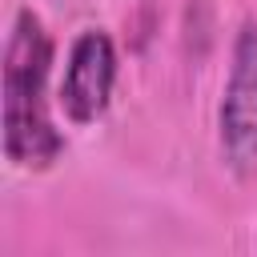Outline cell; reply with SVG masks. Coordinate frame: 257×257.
Segmentation results:
<instances>
[{
	"label": "cell",
	"mask_w": 257,
	"mask_h": 257,
	"mask_svg": "<svg viewBox=\"0 0 257 257\" xmlns=\"http://www.w3.org/2000/svg\"><path fill=\"white\" fill-rule=\"evenodd\" d=\"M217 141L237 177L257 173V20H245L233 36L229 76L217 104Z\"/></svg>",
	"instance_id": "2"
},
{
	"label": "cell",
	"mask_w": 257,
	"mask_h": 257,
	"mask_svg": "<svg viewBox=\"0 0 257 257\" xmlns=\"http://www.w3.org/2000/svg\"><path fill=\"white\" fill-rule=\"evenodd\" d=\"M52 36L32 8H20L4 44V157L24 173H44L60 161L64 137L48 112Z\"/></svg>",
	"instance_id": "1"
},
{
	"label": "cell",
	"mask_w": 257,
	"mask_h": 257,
	"mask_svg": "<svg viewBox=\"0 0 257 257\" xmlns=\"http://www.w3.org/2000/svg\"><path fill=\"white\" fill-rule=\"evenodd\" d=\"M112 88H116V44L104 28H84L68 48L56 100L72 124H92L108 108Z\"/></svg>",
	"instance_id": "3"
}]
</instances>
